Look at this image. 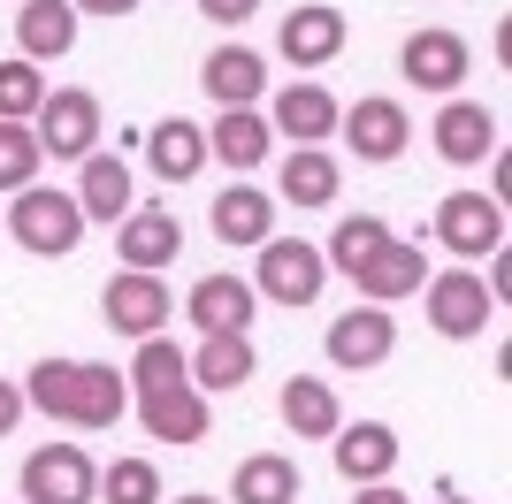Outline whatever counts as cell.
Returning a JSON list of instances; mask_svg holds the SVG:
<instances>
[{
  "mask_svg": "<svg viewBox=\"0 0 512 504\" xmlns=\"http://www.w3.org/2000/svg\"><path fill=\"white\" fill-rule=\"evenodd\" d=\"M23 405L46 420H69V428H115L130 413V382L100 359H39L23 375Z\"/></svg>",
  "mask_w": 512,
  "mask_h": 504,
  "instance_id": "cell-1",
  "label": "cell"
},
{
  "mask_svg": "<svg viewBox=\"0 0 512 504\" xmlns=\"http://www.w3.org/2000/svg\"><path fill=\"white\" fill-rule=\"evenodd\" d=\"M8 237H16L23 252H39V260H69V252L85 245V207H77V191L23 184L16 207H8Z\"/></svg>",
  "mask_w": 512,
  "mask_h": 504,
  "instance_id": "cell-2",
  "label": "cell"
},
{
  "mask_svg": "<svg viewBox=\"0 0 512 504\" xmlns=\"http://www.w3.org/2000/svg\"><path fill=\"white\" fill-rule=\"evenodd\" d=\"M421 306H428V329H436V336L467 344V336H482L497 321L505 298L482 283V268H444V275H428V283H421Z\"/></svg>",
  "mask_w": 512,
  "mask_h": 504,
  "instance_id": "cell-3",
  "label": "cell"
},
{
  "mask_svg": "<svg viewBox=\"0 0 512 504\" xmlns=\"http://www.w3.org/2000/svg\"><path fill=\"white\" fill-rule=\"evenodd\" d=\"M436 245L459 260H497L505 252V199L497 191H444L436 199Z\"/></svg>",
  "mask_w": 512,
  "mask_h": 504,
  "instance_id": "cell-4",
  "label": "cell"
},
{
  "mask_svg": "<svg viewBox=\"0 0 512 504\" xmlns=\"http://www.w3.org/2000/svg\"><path fill=\"white\" fill-rule=\"evenodd\" d=\"M31 138H39L46 161H85V153H100V100H92L85 84L46 92L39 115H31Z\"/></svg>",
  "mask_w": 512,
  "mask_h": 504,
  "instance_id": "cell-5",
  "label": "cell"
},
{
  "mask_svg": "<svg viewBox=\"0 0 512 504\" xmlns=\"http://www.w3.org/2000/svg\"><path fill=\"white\" fill-rule=\"evenodd\" d=\"M321 283H329V260H321V245H306V237H268L260 245V275H253V291L260 298H276V306H314Z\"/></svg>",
  "mask_w": 512,
  "mask_h": 504,
  "instance_id": "cell-6",
  "label": "cell"
},
{
  "mask_svg": "<svg viewBox=\"0 0 512 504\" xmlns=\"http://www.w3.org/2000/svg\"><path fill=\"white\" fill-rule=\"evenodd\" d=\"M321 352H329V367L337 375H367V367H383L390 352H398V321H390V306H352V314L329 321V336H321Z\"/></svg>",
  "mask_w": 512,
  "mask_h": 504,
  "instance_id": "cell-7",
  "label": "cell"
},
{
  "mask_svg": "<svg viewBox=\"0 0 512 504\" xmlns=\"http://www.w3.org/2000/svg\"><path fill=\"white\" fill-rule=\"evenodd\" d=\"M100 497V466L85 459V443H46L23 459V504H92Z\"/></svg>",
  "mask_w": 512,
  "mask_h": 504,
  "instance_id": "cell-8",
  "label": "cell"
},
{
  "mask_svg": "<svg viewBox=\"0 0 512 504\" xmlns=\"http://www.w3.org/2000/svg\"><path fill=\"white\" fill-rule=\"evenodd\" d=\"M100 314H107V329H123V336H138V344H146V336H161V329H169L176 298H169V283H161V275L123 268V275H107Z\"/></svg>",
  "mask_w": 512,
  "mask_h": 504,
  "instance_id": "cell-9",
  "label": "cell"
},
{
  "mask_svg": "<svg viewBox=\"0 0 512 504\" xmlns=\"http://www.w3.org/2000/svg\"><path fill=\"white\" fill-rule=\"evenodd\" d=\"M337 130H344V146L360 153V161H398V153L413 146V115H406V100H390V92H367V100H352L337 115Z\"/></svg>",
  "mask_w": 512,
  "mask_h": 504,
  "instance_id": "cell-10",
  "label": "cell"
},
{
  "mask_svg": "<svg viewBox=\"0 0 512 504\" xmlns=\"http://www.w3.org/2000/svg\"><path fill=\"white\" fill-rule=\"evenodd\" d=\"M253 306H260V291L245 275H199L192 298H184V321L199 336H245L253 329Z\"/></svg>",
  "mask_w": 512,
  "mask_h": 504,
  "instance_id": "cell-11",
  "label": "cell"
},
{
  "mask_svg": "<svg viewBox=\"0 0 512 504\" xmlns=\"http://www.w3.org/2000/svg\"><path fill=\"white\" fill-rule=\"evenodd\" d=\"M398 451H406V443H398L390 420H352V428L329 436V459H337V474L352 489L360 482H390V474H398Z\"/></svg>",
  "mask_w": 512,
  "mask_h": 504,
  "instance_id": "cell-12",
  "label": "cell"
},
{
  "mask_svg": "<svg viewBox=\"0 0 512 504\" xmlns=\"http://www.w3.org/2000/svg\"><path fill=\"white\" fill-rule=\"evenodd\" d=\"M398 69H406V84H421V92H459V77L474 69V46L459 39V31H444V23H428V31L406 39Z\"/></svg>",
  "mask_w": 512,
  "mask_h": 504,
  "instance_id": "cell-13",
  "label": "cell"
},
{
  "mask_svg": "<svg viewBox=\"0 0 512 504\" xmlns=\"http://www.w3.org/2000/svg\"><path fill=\"white\" fill-rule=\"evenodd\" d=\"M214 237L230 252H260L268 237H276V191H253L245 176H230V191H214Z\"/></svg>",
  "mask_w": 512,
  "mask_h": 504,
  "instance_id": "cell-14",
  "label": "cell"
},
{
  "mask_svg": "<svg viewBox=\"0 0 512 504\" xmlns=\"http://www.w3.org/2000/svg\"><path fill=\"white\" fill-rule=\"evenodd\" d=\"M115 252H123V268L161 275L176 252H184V222H176L169 207H130L123 222H115Z\"/></svg>",
  "mask_w": 512,
  "mask_h": 504,
  "instance_id": "cell-15",
  "label": "cell"
},
{
  "mask_svg": "<svg viewBox=\"0 0 512 504\" xmlns=\"http://www.w3.org/2000/svg\"><path fill=\"white\" fill-rule=\"evenodd\" d=\"M138 405V428H146L153 443H199L207 436V390H192V382H169V390H146V398H130Z\"/></svg>",
  "mask_w": 512,
  "mask_h": 504,
  "instance_id": "cell-16",
  "label": "cell"
},
{
  "mask_svg": "<svg viewBox=\"0 0 512 504\" xmlns=\"http://www.w3.org/2000/svg\"><path fill=\"white\" fill-rule=\"evenodd\" d=\"M337 92L329 84H283L276 107H268V130L291 138V146H321V138H337Z\"/></svg>",
  "mask_w": 512,
  "mask_h": 504,
  "instance_id": "cell-17",
  "label": "cell"
},
{
  "mask_svg": "<svg viewBox=\"0 0 512 504\" xmlns=\"http://www.w3.org/2000/svg\"><path fill=\"white\" fill-rule=\"evenodd\" d=\"M436 153H444L451 168L497 161V115L482 100H444V115H436Z\"/></svg>",
  "mask_w": 512,
  "mask_h": 504,
  "instance_id": "cell-18",
  "label": "cell"
},
{
  "mask_svg": "<svg viewBox=\"0 0 512 504\" xmlns=\"http://www.w3.org/2000/svg\"><path fill=\"white\" fill-rule=\"evenodd\" d=\"M268 153H276V130L260 107H222V123L207 130V161H222L230 176H253Z\"/></svg>",
  "mask_w": 512,
  "mask_h": 504,
  "instance_id": "cell-19",
  "label": "cell"
},
{
  "mask_svg": "<svg viewBox=\"0 0 512 504\" xmlns=\"http://www.w3.org/2000/svg\"><path fill=\"white\" fill-rule=\"evenodd\" d=\"M352 283H360L367 306H398V298H413V291L428 283V252L413 245V237H390V245L375 252V260H367Z\"/></svg>",
  "mask_w": 512,
  "mask_h": 504,
  "instance_id": "cell-20",
  "label": "cell"
},
{
  "mask_svg": "<svg viewBox=\"0 0 512 504\" xmlns=\"http://www.w3.org/2000/svg\"><path fill=\"white\" fill-rule=\"evenodd\" d=\"M276 46H283L291 69H329L344 54V8H291L283 31H276Z\"/></svg>",
  "mask_w": 512,
  "mask_h": 504,
  "instance_id": "cell-21",
  "label": "cell"
},
{
  "mask_svg": "<svg viewBox=\"0 0 512 504\" xmlns=\"http://www.w3.org/2000/svg\"><path fill=\"white\" fill-rule=\"evenodd\" d=\"M85 176H77V207H85V222H123L130 207H138V184H130V161L123 153H85Z\"/></svg>",
  "mask_w": 512,
  "mask_h": 504,
  "instance_id": "cell-22",
  "label": "cell"
},
{
  "mask_svg": "<svg viewBox=\"0 0 512 504\" xmlns=\"http://www.w3.org/2000/svg\"><path fill=\"white\" fill-rule=\"evenodd\" d=\"M77 8L69 0H23L16 8V54L23 62H62L69 46H77Z\"/></svg>",
  "mask_w": 512,
  "mask_h": 504,
  "instance_id": "cell-23",
  "label": "cell"
},
{
  "mask_svg": "<svg viewBox=\"0 0 512 504\" xmlns=\"http://www.w3.org/2000/svg\"><path fill=\"white\" fill-rule=\"evenodd\" d=\"M146 168L161 176V184H192L199 168H207V130H199L192 115L153 123V130H146Z\"/></svg>",
  "mask_w": 512,
  "mask_h": 504,
  "instance_id": "cell-24",
  "label": "cell"
},
{
  "mask_svg": "<svg viewBox=\"0 0 512 504\" xmlns=\"http://www.w3.org/2000/svg\"><path fill=\"white\" fill-rule=\"evenodd\" d=\"M199 84H207L214 107H253L268 92V62H260L253 46H214L207 62H199Z\"/></svg>",
  "mask_w": 512,
  "mask_h": 504,
  "instance_id": "cell-25",
  "label": "cell"
},
{
  "mask_svg": "<svg viewBox=\"0 0 512 504\" xmlns=\"http://www.w3.org/2000/svg\"><path fill=\"white\" fill-rule=\"evenodd\" d=\"M192 367V390L222 398V390H245L253 382V336H199V352H184Z\"/></svg>",
  "mask_w": 512,
  "mask_h": 504,
  "instance_id": "cell-26",
  "label": "cell"
},
{
  "mask_svg": "<svg viewBox=\"0 0 512 504\" xmlns=\"http://www.w3.org/2000/svg\"><path fill=\"white\" fill-rule=\"evenodd\" d=\"M337 184H344V168L329 161L321 146H291L283 168H276V199H291V207H329Z\"/></svg>",
  "mask_w": 512,
  "mask_h": 504,
  "instance_id": "cell-27",
  "label": "cell"
},
{
  "mask_svg": "<svg viewBox=\"0 0 512 504\" xmlns=\"http://www.w3.org/2000/svg\"><path fill=\"white\" fill-rule=\"evenodd\" d=\"M276 405H283V428H291V436H337L344 428V405L321 375H291Z\"/></svg>",
  "mask_w": 512,
  "mask_h": 504,
  "instance_id": "cell-28",
  "label": "cell"
},
{
  "mask_svg": "<svg viewBox=\"0 0 512 504\" xmlns=\"http://www.w3.org/2000/svg\"><path fill=\"white\" fill-rule=\"evenodd\" d=\"M299 466L283 459V451H253V459L237 466V482H230V497L237 504H299Z\"/></svg>",
  "mask_w": 512,
  "mask_h": 504,
  "instance_id": "cell-29",
  "label": "cell"
},
{
  "mask_svg": "<svg viewBox=\"0 0 512 504\" xmlns=\"http://www.w3.org/2000/svg\"><path fill=\"white\" fill-rule=\"evenodd\" d=\"M383 245H390V222H375V214H344V222H337V237L321 245V260H329L337 275H360V268H367V260H375Z\"/></svg>",
  "mask_w": 512,
  "mask_h": 504,
  "instance_id": "cell-30",
  "label": "cell"
},
{
  "mask_svg": "<svg viewBox=\"0 0 512 504\" xmlns=\"http://www.w3.org/2000/svg\"><path fill=\"white\" fill-rule=\"evenodd\" d=\"M130 398H146V390H169V382H192V367H184V352H176V336H146L138 344V359H130Z\"/></svg>",
  "mask_w": 512,
  "mask_h": 504,
  "instance_id": "cell-31",
  "label": "cell"
},
{
  "mask_svg": "<svg viewBox=\"0 0 512 504\" xmlns=\"http://www.w3.org/2000/svg\"><path fill=\"white\" fill-rule=\"evenodd\" d=\"M39 100H46V77H39V62H0V123H31L39 115Z\"/></svg>",
  "mask_w": 512,
  "mask_h": 504,
  "instance_id": "cell-32",
  "label": "cell"
},
{
  "mask_svg": "<svg viewBox=\"0 0 512 504\" xmlns=\"http://www.w3.org/2000/svg\"><path fill=\"white\" fill-rule=\"evenodd\" d=\"M100 504H161V466L153 459H115L100 474Z\"/></svg>",
  "mask_w": 512,
  "mask_h": 504,
  "instance_id": "cell-33",
  "label": "cell"
},
{
  "mask_svg": "<svg viewBox=\"0 0 512 504\" xmlns=\"http://www.w3.org/2000/svg\"><path fill=\"white\" fill-rule=\"evenodd\" d=\"M39 138H31V123H0V191H23L39 184Z\"/></svg>",
  "mask_w": 512,
  "mask_h": 504,
  "instance_id": "cell-34",
  "label": "cell"
},
{
  "mask_svg": "<svg viewBox=\"0 0 512 504\" xmlns=\"http://www.w3.org/2000/svg\"><path fill=\"white\" fill-rule=\"evenodd\" d=\"M199 16L222 23V31H237V23H253V16H260V0H199Z\"/></svg>",
  "mask_w": 512,
  "mask_h": 504,
  "instance_id": "cell-35",
  "label": "cell"
},
{
  "mask_svg": "<svg viewBox=\"0 0 512 504\" xmlns=\"http://www.w3.org/2000/svg\"><path fill=\"white\" fill-rule=\"evenodd\" d=\"M23 413H31V405H23V382H0V436H16Z\"/></svg>",
  "mask_w": 512,
  "mask_h": 504,
  "instance_id": "cell-36",
  "label": "cell"
},
{
  "mask_svg": "<svg viewBox=\"0 0 512 504\" xmlns=\"http://www.w3.org/2000/svg\"><path fill=\"white\" fill-rule=\"evenodd\" d=\"M352 504H413V497L398 482H360V497H352Z\"/></svg>",
  "mask_w": 512,
  "mask_h": 504,
  "instance_id": "cell-37",
  "label": "cell"
},
{
  "mask_svg": "<svg viewBox=\"0 0 512 504\" xmlns=\"http://www.w3.org/2000/svg\"><path fill=\"white\" fill-rule=\"evenodd\" d=\"M69 8H77V16H130L138 0H69Z\"/></svg>",
  "mask_w": 512,
  "mask_h": 504,
  "instance_id": "cell-38",
  "label": "cell"
},
{
  "mask_svg": "<svg viewBox=\"0 0 512 504\" xmlns=\"http://www.w3.org/2000/svg\"><path fill=\"white\" fill-rule=\"evenodd\" d=\"M169 504H222V497H169Z\"/></svg>",
  "mask_w": 512,
  "mask_h": 504,
  "instance_id": "cell-39",
  "label": "cell"
},
{
  "mask_svg": "<svg viewBox=\"0 0 512 504\" xmlns=\"http://www.w3.org/2000/svg\"><path fill=\"white\" fill-rule=\"evenodd\" d=\"M436 504H467V497H436Z\"/></svg>",
  "mask_w": 512,
  "mask_h": 504,
  "instance_id": "cell-40",
  "label": "cell"
}]
</instances>
